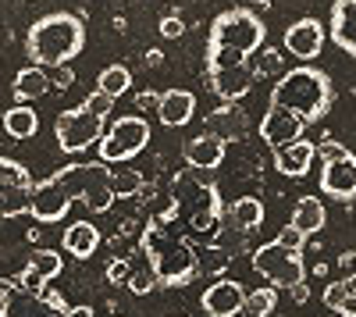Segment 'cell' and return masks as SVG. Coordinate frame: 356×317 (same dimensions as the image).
<instances>
[{
	"label": "cell",
	"mask_w": 356,
	"mask_h": 317,
	"mask_svg": "<svg viewBox=\"0 0 356 317\" xmlns=\"http://www.w3.org/2000/svg\"><path fill=\"white\" fill-rule=\"evenodd\" d=\"M75 200L89 214H107L114 207V193L107 186L104 161L100 164H65L61 171H54L50 179L36 182L29 214L40 225H54V221L68 218Z\"/></svg>",
	"instance_id": "6da1fadb"
},
{
	"label": "cell",
	"mask_w": 356,
	"mask_h": 317,
	"mask_svg": "<svg viewBox=\"0 0 356 317\" xmlns=\"http://www.w3.org/2000/svg\"><path fill=\"white\" fill-rule=\"evenodd\" d=\"M82 47H86V29H82L79 15H68V11H50V15L36 18L25 36V50L36 68L72 65L82 54Z\"/></svg>",
	"instance_id": "7a4b0ae2"
},
{
	"label": "cell",
	"mask_w": 356,
	"mask_h": 317,
	"mask_svg": "<svg viewBox=\"0 0 356 317\" xmlns=\"http://www.w3.org/2000/svg\"><path fill=\"white\" fill-rule=\"evenodd\" d=\"M271 104L275 107H289L296 111L307 125L321 122L324 114L335 104V86L332 75L321 72L314 65H296L285 75H278V82L271 86Z\"/></svg>",
	"instance_id": "3957f363"
},
{
	"label": "cell",
	"mask_w": 356,
	"mask_h": 317,
	"mask_svg": "<svg viewBox=\"0 0 356 317\" xmlns=\"http://www.w3.org/2000/svg\"><path fill=\"white\" fill-rule=\"evenodd\" d=\"M114 107V97L93 90L79 107L61 111L54 122V136H57V147L65 154H82L89 150L93 143H100L104 129H107V114Z\"/></svg>",
	"instance_id": "277c9868"
},
{
	"label": "cell",
	"mask_w": 356,
	"mask_h": 317,
	"mask_svg": "<svg viewBox=\"0 0 356 317\" xmlns=\"http://www.w3.org/2000/svg\"><path fill=\"white\" fill-rule=\"evenodd\" d=\"M267 40V25L260 22L257 11L250 8H232L221 11L211 22V36H207V47H225V50H239V54H257Z\"/></svg>",
	"instance_id": "5b68a950"
},
{
	"label": "cell",
	"mask_w": 356,
	"mask_h": 317,
	"mask_svg": "<svg viewBox=\"0 0 356 317\" xmlns=\"http://www.w3.org/2000/svg\"><path fill=\"white\" fill-rule=\"evenodd\" d=\"M146 243V257H150V264L157 271V282L168 285V289H182V285H189L200 271V261L193 257V250L186 243H178V239H168V236H157L150 232L143 239Z\"/></svg>",
	"instance_id": "8992f818"
},
{
	"label": "cell",
	"mask_w": 356,
	"mask_h": 317,
	"mask_svg": "<svg viewBox=\"0 0 356 317\" xmlns=\"http://www.w3.org/2000/svg\"><path fill=\"white\" fill-rule=\"evenodd\" d=\"M150 139H154L150 122L139 118V114H125V118H118V122H111L104 129L97 150H100V161L104 164H125V161L139 157Z\"/></svg>",
	"instance_id": "52a82bcc"
},
{
	"label": "cell",
	"mask_w": 356,
	"mask_h": 317,
	"mask_svg": "<svg viewBox=\"0 0 356 317\" xmlns=\"http://www.w3.org/2000/svg\"><path fill=\"white\" fill-rule=\"evenodd\" d=\"M68 303L61 293H33L18 278L0 282V317H65Z\"/></svg>",
	"instance_id": "ba28073f"
},
{
	"label": "cell",
	"mask_w": 356,
	"mask_h": 317,
	"mask_svg": "<svg viewBox=\"0 0 356 317\" xmlns=\"http://www.w3.org/2000/svg\"><path fill=\"white\" fill-rule=\"evenodd\" d=\"M253 271L260 278H267L275 285V289H292V285H300L307 278V264L300 250H289L282 246L278 239L275 243H264L257 253H253Z\"/></svg>",
	"instance_id": "9c48e42d"
},
{
	"label": "cell",
	"mask_w": 356,
	"mask_h": 317,
	"mask_svg": "<svg viewBox=\"0 0 356 317\" xmlns=\"http://www.w3.org/2000/svg\"><path fill=\"white\" fill-rule=\"evenodd\" d=\"M33 175L15 157H0V218H18L33 207Z\"/></svg>",
	"instance_id": "30bf717a"
},
{
	"label": "cell",
	"mask_w": 356,
	"mask_h": 317,
	"mask_svg": "<svg viewBox=\"0 0 356 317\" xmlns=\"http://www.w3.org/2000/svg\"><path fill=\"white\" fill-rule=\"evenodd\" d=\"M321 196L342 200V204H353L356 200V154L353 150H339L335 157L324 161L321 168Z\"/></svg>",
	"instance_id": "8fae6325"
},
{
	"label": "cell",
	"mask_w": 356,
	"mask_h": 317,
	"mask_svg": "<svg viewBox=\"0 0 356 317\" xmlns=\"http://www.w3.org/2000/svg\"><path fill=\"white\" fill-rule=\"evenodd\" d=\"M303 129H307V122L300 118V114L289 111V107H275V104H267V114L260 118V139H264L271 150L289 147V143H296V139H303Z\"/></svg>",
	"instance_id": "7c38bea8"
},
{
	"label": "cell",
	"mask_w": 356,
	"mask_h": 317,
	"mask_svg": "<svg viewBox=\"0 0 356 317\" xmlns=\"http://www.w3.org/2000/svg\"><path fill=\"white\" fill-rule=\"evenodd\" d=\"M324 40H328V29H324L317 18H300L285 29V50L292 57H300L303 65H310L314 57H321Z\"/></svg>",
	"instance_id": "4fadbf2b"
},
{
	"label": "cell",
	"mask_w": 356,
	"mask_h": 317,
	"mask_svg": "<svg viewBox=\"0 0 356 317\" xmlns=\"http://www.w3.org/2000/svg\"><path fill=\"white\" fill-rule=\"evenodd\" d=\"M243 303H246V289L235 278H218L214 285H207V293L200 300L203 314H211V317H235L243 310Z\"/></svg>",
	"instance_id": "5bb4252c"
},
{
	"label": "cell",
	"mask_w": 356,
	"mask_h": 317,
	"mask_svg": "<svg viewBox=\"0 0 356 317\" xmlns=\"http://www.w3.org/2000/svg\"><path fill=\"white\" fill-rule=\"evenodd\" d=\"M328 36L346 57H356V0H335L332 4Z\"/></svg>",
	"instance_id": "9a60e30c"
},
{
	"label": "cell",
	"mask_w": 356,
	"mask_h": 317,
	"mask_svg": "<svg viewBox=\"0 0 356 317\" xmlns=\"http://www.w3.org/2000/svg\"><path fill=\"white\" fill-rule=\"evenodd\" d=\"M61 268H65V257L57 250H36L33 257H29L25 271L18 275V282L25 285V289H33V293H43V285L61 275Z\"/></svg>",
	"instance_id": "2e32d148"
},
{
	"label": "cell",
	"mask_w": 356,
	"mask_h": 317,
	"mask_svg": "<svg viewBox=\"0 0 356 317\" xmlns=\"http://www.w3.org/2000/svg\"><path fill=\"white\" fill-rule=\"evenodd\" d=\"M314 157H317V143L296 139V143H289V147L275 150V168L282 171V175H289V179H303V175H310Z\"/></svg>",
	"instance_id": "e0dca14e"
},
{
	"label": "cell",
	"mask_w": 356,
	"mask_h": 317,
	"mask_svg": "<svg viewBox=\"0 0 356 317\" xmlns=\"http://www.w3.org/2000/svg\"><path fill=\"white\" fill-rule=\"evenodd\" d=\"M182 157L196 171H214L225 161V143L218 136H211V132H200V136H193L186 147H182Z\"/></svg>",
	"instance_id": "ac0fdd59"
},
{
	"label": "cell",
	"mask_w": 356,
	"mask_h": 317,
	"mask_svg": "<svg viewBox=\"0 0 356 317\" xmlns=\"http://www.w3.org/2000/svg\"><path fill=\"white\" fill-rule=\"evenodd\" d=\"M207 132L218 136L221 143L243 139L246 136V111L239 104H225V107L211 111V114H207Z\"/></svg>",
	"instance_id": "d6986e66"
},
{
	"label": "cell",
	"mask_w": 356,
	"mask_h": 317,
	"mask_svg": "<svg viewBox=\"0 0 356 317\" xmlns=\"http://www.w3.org/2000/svg\"><path fill=\"white\" fill-rule=\"evenodd\" d=\"M193 114H196V97L189 90H168V93H161V107H157L161 125L182 129V125H189Z\"/></svg>",
	"instance_id": "ffe728a7"
},
{
	"label": "cell",
	"mask_w": 356,
	"mask_h": 317,
	"mask_svg": "<svg viewBox=\"0 0 356 317\" xmlns=\"http://www.w3.org/2000/svg\"><path fill=\"white\" fill-rule=\"evenodd\" d=\"M61 246L72 257H93L97 246H100V228L93 221H72L61 236Z\"/></svg>",
	"instance_id": "44dd1931"
},
{
	"label": "cell",
	"mask_w": 356,
	"mask_h": 317,
	"mask_svg": "<svg viewBox=\"0 0 356 317\" xmlns=\"http://www.w3.org/2000/svg\"><path fill=\"white\" fill-rule=\"evenodd\" d=\"M324 221H328V211H324V200L317 196H303L300 204H296V214H292V228H300L303 236H314L324 228Z\"/></svg>",
	"instance_id": "7402d4cb"
},
{
	"label": "cell",
	"mask_w": 356,
	"mask_h": 317,
	"mask_svg": "<svg viewBox=\"0 0 356 317\" xmlns=\"http://www.w3.org/2000/svg\"><path fill=\"white\" fill-rule=\"evenodd\" d=\"M50 90V75L43 72V68H22L18 75H15V100L18 104H25V100H40L43 93Z\"/></svg>",
	"instance_id": "603a6c76"
},
{
	"label": "cell",
	"mask_w": 356,
	"mask_h": 317,
	"mask_svg": "<svg viewBox=\"0 0 356 317\" xmlns=\"http://www.w3.org/2000/svg\"><path fill=\"white\" fill-rule=\"evenodd\" d=\"M4 132H8L11 139H33V136L40 132V118H36V111H33V107H25V104H18V107L4 111Z\"/></svg>",
	"instance_id": "cb8c5ba5"
},
{
	"label": "cell",
	"mask_w": 356,
	"mask_h": 317,
	"mask_svg": "<svg viewBox=\"0 0 356 317\" xmlns=\"http://www.w3.org/2000/svg\"><path fill=\"white\" fill-rule=\"evenodd\" d=\"M228 218H232V225L239 228V232H253V228L264 225V204H260L257 196H239L232 204Z\"/></svg>",
	"instance_id": "d4e9b609"
},
{
	"label": "cell",
	"mask_w": 356,
	"mask_h": 317,
	"mask_svg": "<svg viewBox=\"0 0 356 317\" xmlns=\"http://www.w3.org/2000/svg\"><path fill=\"white\" fill-rule=\"evenodd\" d=\"M324 307L342 314V317H356V289H349L346 278L342 282H328V289H324Z\"/></svg>",
	"instance_id": "484cf974"
},
{
	"label": "cell",
	"mask_w": 356,
	"mask_h": 317,
	"mask_svg": "<svg viewBox=\"0 0 356 317\" xmlns=\"http://www.w3.org/2000/svg\"><path fill=\"white\" fill-rule=\"evenodd\" d=\"M275 307H278V293H275V285H260V289L246 293V303H243V310L235 314V317H267Z\"/></svg>",
	"instance_id": "4316f807"
},
{
	"label": "cell",
	"mask_w": 356,
	"mask_h": 317,
	"mask_svg": "<svg viewBox=\"0 0 356 317\" xmlns=\"http://www.w3.org/2000/svg\"><path fill=\"white\" fill-rule=\"evenodd\" d=\"M129 86H132V72L125 68V65H111V68H104L100 72V79H97V90L100 93H107V97H122V93H129Z\"/></svg>",
	"instance_id": "83f0119b"
},
{
	"label": "cell",
	"mask_w": 356,
	"mask_h": 317,
	"mask_svg": "<svg viewBox=\"0 0 356 317\" xmlns=\"http://www.w3.org/2000/svg\"><path fill=\"white\" fill-rule=\"evenodd\" d=\"M107 186H111V193H114V200H129V196H136V193H143V175L139 171H132V168H122V171H107Z\"/></svg>",
	"instance_id": "f1b7e54d"
},
{
	"label": "cell",
	"mask_w": 356,
	"mask_h": 317,
	"mask_svg": "<svg viewBox=\"0 0 356 317\" xmlns=\"http://www.w3.org/2000/svg\"><path fill=\"white\" fill-rule=\"evenodd\" d=\"M157 271H154V264L150 268H146V271H136L132 278H129V289L136 293V296H146V293H150V289H157Z\"/></svg>",
	"instance_id": "f546056e"
},
{
	"label": "cell",
	"mask_w": 356,
	"mask_h": 317,
	"mask_svg": "<svg viewBox=\"0 0 356 317\" xmlns=\"http://www.w3.org/2000/svg\"><path fill=\"white\" fill-rule=\"evenodd\" d=\"M129 278H132V261L129 257H114L107 264V282L111 285H129Z\"/></svg>",
	"instance_id": "4dcf8cb0"
},
{
	"label": "cell",
	"mask_w": 356,
	"mask_h": 317,
	"mask_svg": "<svg viewBox=\"0 0 356 317\" xmlns=\"http://www.w3.org/2000/svg\"><path fill=\"white\" fill-rule=\"evenodd\" d=\"M278 68H282V54H278V50H271V47H264L260 65H253V75H257V79H267V75H275Z\"/></svg>",
	"instance_id": "1f68e13d"
},
{
	"label": "cell",
	"mask_w": 356,
	"mask_h": 317,
	"mask_svg": "<svg viewBox=\"0 0 356 317\" xmlns=\"http://www.w3.org/2000/svg\"><path fill=\"white\" fill-rule=\"evenodd\" d=\"M278 243H282V246H289V250H300V253H303V243H307V236L300 232V228L285 225L282 232H278Z\"/></svg>",
	"instance_id": "d6a6232c"
},
{
	"label": "cell",
	"mask_w": 356,
	"mask_h": 317,
	"mask_svg": "<svg viewBox=\"0 0 356 317\" xmlns=\"http://www.w3.org/2000/svg\"><path fill=\"white\" fill-rule=\"evenodd\" d=\"M136 107L139 111H157L161 107V93L157 90H139L136 93Z\"/></svg>",
	"instance_id": "836d02e7"
},
{
	"label": "cell",
	"mask_w": 356,
	"mask_h": 317,
	"mask_svg": "<svg viewBox=\"0 0 356 317\" xmlns=\"http://www.w3.org/2000/svg\"><path fill=\"white\" fill-rule=\"evenodd\" d=\"M182 33H186V25H182V18H178V15L161 22V36H164V40H178Z\"/></svg>",
	"instance_id": "e575fe53"
},
{
	"label": "cell",
	"mask_w": 356,
	"mask_h": 317,
	"mask_svg": "<svg viewBox=\"0 0 356 317\" xmlns=\"http://www.w3.org/2000/svg\"><path fill=\"white\" fill-rule=\"evenodd\" d=\"M72 82H75V72H72L68 65H61V68H54V79H50V86H57V90H68Z\"/></svg>",
	"instance_id": "d590c367"
},
{
	"label": "cell",
	"mask_w": 356,
	"mask_h": 317,
	"mask_svg": "<svg viewBox=\"0 0 356 317\" xmlns=\"http://www.w3.org/2000/svg\"><path fill=\"white\" fill-rule=\"evenodd\" d=\"M203 257H207V261H203V271H221V268L228 264V257H225L221 250H207Z\"/></svg>",
	"instance_id": "8d00e7d4"
},
{
	"label": "cell",
	"mask_w": 356,
	"mask_h": 317,
	"mask_svg": "<svg viewBox=\"0 0 356 317\" xmlns=\"http://www.w3.org/2000/svg\"><path fill=\"white\" fill-rule=\"evenodd\" d=\"M289 293H292V300H296V303H307V300H310V289H307L303 282H300V285H292Z\"/></svg>",
	"instance_id": "74e56055"
},
{
	"label": "cell",
	"mask_w": 356,
	"mask_h": 317,
	"mask_svg": "<svg viewBox=\"0 0 356 317\" xmlns=\"http://www.w3.org/2000/svg\"><path fill=\"white\" fill-rule=\"evenodd\" d=\"M65 317H93V307H68Z\"/></svg>",
	"instance_id": "f35d334b"
},
{
	"label": "cell",
	"mask_w": 356,
	"mask_h": 317,
	"mask_svg": "<svg viewBox=\"0 0 356 317\" xmlns=\"http://www.w3.org/2000/svg\"><path fill=\"white\" fill-rule=\"evenodd\" d=\"M346 285H349V289H356V275H349V278H346Z\"/></svg>",
	"instance_id": "ab89813d"
}]
</instances>
